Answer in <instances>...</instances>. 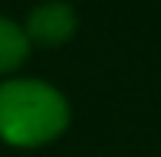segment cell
<instances>
[{
    "instance_id": "cell-3",
    "label": "cell",
    "mask_w": 161,
    "mask_h": 157,
    "mask_svg": "<svg viewBox=\"0 0 161 157\" xmlns=\"http://www.w3.org/2000/svg\"><path fill=\"white\" fill-rule=\"evenodd\" d=\"M30 49L33 46H30V39H26L23 26L13 23L10 17H0V75L17 72V69L26 62Z\"/></svg>"
},
{
    "instance_id": "cell-2",
    "label": "cell",
    "mask_w": 161,
    "mask_h": 157,
    "mask_svg": "<svg viewBox=\"0 0 161 157\" xmlns=\"http://www.w3.org/2000/svg\"><path fill=\"white\" fill-rule=\"evenodd\" d=\"M76 10L63 0H46V3L33 7L23 20V33L30 39V46H40V49H56V46H66L76 33Z\"/></svg>"
},
{
    "instance_id": "cell-1",
    "label": "cell",
    "mask_w": 161,
    "mask_h": 157,
    "mask_svg": "<svg viewBox=\"0 0 161 157\" xmlns=\"http://www.w3.org/2000/svg\"><path fill=\"white\" fill-rule=\"evenodd\" d=\"M69 128V102L40 78L0 82V141L10 147H43Z\"/></svg>"
}]
</instances>
